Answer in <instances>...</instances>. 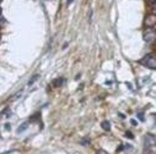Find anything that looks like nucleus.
Listing matches in <instances>:
<instances>
[{"label": "nucleus", "instance_id": "9", "mask_svg": "<svg viewBox=\"0 0 156 154\" xmlns=\"http://www.w3.org/2000/svg\"><path fill=\"white\" fill-rule=\"evenodd\" d=\"M89 143H90V139H89V138H84V139L81 141V144H83V146H85V144H89Z\"/></svg>", "mask_w": 156, "mask_h": 154}, {"label": "nucleus", "instance_id": "14", "mask_svg": "<svg viewBox=\"0 0 156 154\" xmlns=\"http://www.w3.org/2000/svg\"><path fill=\"white\" fill-rule=\"evenodd\" d=\"M97 154H108L107 152H105V150H98L97 152Z\"/></svg>", "mask_w": 156, "mask_h": 154}, {"label": "nucleus", "instance_id": "2", "mask_svg": "<svg viewBox=\"0 0 156 154\" xmlns=\"http://www.w3.org/2000/svg\"><path fill=\"white\" fill-rule=\"evenodd\" d=\"M144 142H145V147L147 149H151V148H154L156 146V137L154 135H151V133H147L145 136V138H144Z\"/></svg>", "mask_w": 156, "mask_h": 154}, {"label": "nucleus", "instance_id": "17", "mask_svg": "<svg viewBox=\"0 0 156 154\" xmlns=\"http://www.w3.org/2000/svg\"><path fill=\"white\" fill-rule=\"evenodd\" d=\"M130 122H132V125H136V121H135V120H132Z\"/></svg>", "mask_w": 156, "mask_h": 154}, {"label": "nucleus", "instance_id": "15", "mask_svg": "<svg viewBox=\"0 0 156 154\" xmlns=\"http://www.w3.org/2000/svg\"><path fill=\"white\" fill-rule=\"evenodd\" d=\"M156 2V0H147V4H150V5H152L154 3Z\"/></svg>", "mask_w": 156, "mask_h": 154}, {"label": "nucleus", "instance_id": "1", "mask_svg": "<svg viewBox=\"0 0 156 154\" xmlns=\"http://www.w3.org/2000/svg\"><path fill=\"white\" fill-rule=\"evenodd\" d=\"M139 62L145 65V66H147V67H150V69H156V56L154 54L144 56Z\"/></svg>", "mask_w": 156, "mask_h": 154}, {"label": "nucleus", "instance_id": "21", "mask_svg": "<svg viewBox=\"0 0 156 154\" xmlns=\"http://www.w3.org/2000/svg\"><path fill=\"white\" fill-rule=\"evenodd\" d=\"M0 37H2V35H0Z\"/></svg>", "mask_w": 156, "mask_h": 154}, {"label": "nucleus", "instance_id": "20", "mask_svg": "<svg viewBox=\"0 0 156 154\" xmlns=\"http://www.w3.org/2000/svg\"><path fill=\"white\" fill-rule=\"evenodd\" d=\"M2 2H3V0H0V4H2Z\"/></svg>", "mask_w": 156, "mask_h": 154}, {"label": "nucleus", "instance_id": "19", "mask_svg": "<svg viewBox=\"0 0 156 154\" xmlns=\"http://www.w3.org/2000/svg\"><path fill=\"white\" fill-rule=\"evenodd\" d=\"M0 15H2V8H0Z\"/></svg>", "mask_w": 156, "mask_h": 154}, {"label": "nucleus", "instance_id": "18", "mask_svg": "<svg viewBox=\"0 0 156 154\" xmlns=\"http://www.w3.org/2000/svg\"><path fill=\"white\" fill-rule=\"evenodd\" d=\"M73 2H74V0H68V5H70Z\"/></svg>", "mask_w": 156, "mask_h": 154}, {"label": "nucleus", "instance_id": "5", "mask_svg": "<svg viewBox=\"0 0 156 154\" xmlns=\"http://www.w3.org/2000/svg\"><path fill=\"white\" fill-rule=\"evenodd\" d=\"M63 83H64V79H62V77H59V79H57V80H54V81L52 82V85H53L54 87H62Z\"/></svg>", "mask_w": 156, "mask_h": 154}, {"label": "nucleus", "instance_id": "4", "mask_svg": "<svg viewBox=\"0 0 156 154\" xmlns=\"http://www.w3.org/2000/svg\"><path fill=\"white\" fill-rule=\"evenodd\" d=\"M144 23H145V26H146L147 28L154 27V26L156 25V15H155V14H150V15H147V16L145 17Z\"/></svg>", "mask_w": 156, "mask_h": 154}, {"label": "nucleus", "instance_id": "10", "mask_svg": "<svg viewBox=\"0 0 156 154\" xmlns=\"http://www.w3.org/2000/svg\"><path fill=\"white\" fill-rule=\"evenodd\" d=\"M126 137H128V138H130V139H132V138H134V136H133V133H132L130 131H128V132L126 133Z\"/></svg>", "mask_w": 156, "mask_h": 154}, {"label": "nucleus", "instance_id": "11", "mask_svg": "<svg viewBox=\"0 0 156 154\" xmlns=\"http://www.w3.org/2000/svg\"><path fill=\"white\" fill-rule=\"evenodd\" d=\"M138 116H139L140 121H144V120H145V119H144V114H143V112H139V114H138Z\"/></svg>", "mask_w": 156, "mask_h": 154}, {"label": "nucleus", "instance_id": "12", "mask_svg": "<svg viewBox=\"0 0 156 154\" xmlns=\"http://www.w3.org/2000/svg\"><path fill=\"white\" fill-rule=\"evenodd\" d=\"M37 119H38V114L33 115V118H31V121H34V120H37Z\"/></svg>", "mask_w": 156, "mask_h": 154}, {"label": "nucleus", "instance_id": "7", "mask_svg": "<svg viewBox=\"0 0 156 154\" xmlns=\"http://www.w3.org/2000/svg\"><path fill=\"white\" fill-rule=\"evenodd\" d=\"M27 125H28L27 122H25V124H22V125H21V127H19V129H17V132L20 133V132H22V131H25V130L27 129Z\"/></svg>", "mask_w": 156, "mask_h": 154}, {"label": "nucleus", "instance_id": "6", "mask_svg": "<svg viewBox=\"0 0 156 154\" xmlns=\"http://www.w3.org/2000/svg\"><path fill=\"white\" fill-rule=\"evenodd\" d=\"M101 126H102V129H103L105 131H109V130H111V122H109V121H107V120L102 121Z\"/></svg>", "mask_w": 156, "mask_h": 154}, {"label": "nucleus", "instance_id": "16", "mask_svg": "<svg viewBox=\"0 0 156 154\" xmlns=\"http://www.w3.org/2000/svg\"><path fill=\"white\" fill-rule=\"evenodd\" d=\"M151 6H152V9H154V10H156V2H155V3H154Z\"/></svg>", "mask_w": 156, "mask_h": 154}, {"label": "nucleus", "instance_id": "13", "mask_svg": "<svg viewBox=\"0 0 156 154\" xmlns=\"http://www.w3.org/2000/svg\"><path fill=\"white\" fill-rule=\"evenodd\" d=\"M5 130H6V131L11 130V126H10V124H6V125H5Z\"/></svg>", "mask_w": 156, "mask_h": 154}, {"label": "nucleus", "instance_id": "8", "mask_svg": "<svg viewBox=\"0 0 156 154\" xmlns=\"http://www.w3.org/2000/svg\"><path fill=\"white\" fill-rule=\"evenodd\" d=\"M38 77H40V76H37V75H36V76H33V77H32V80L28 82V86H32V85H33V83L37 81V79H38Z\"/></svg>", "mask_w": 156, "mask_h": 154}, {"label": "nucleus", "instance_id": "3", "mask_svg": "<svg viewBox=\"0 0 156 154\" xmlns=\"http://www.w3.org/2000/svg\"><path fill=\"white\" fill-rule=\"evenodd\" d=\"M156 38V32L151 28H147L145 32H144V41L146 43H152Z\"/></svg>", "mask_w": 156, "mask_h": 154}]
</instances>
